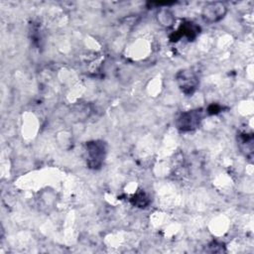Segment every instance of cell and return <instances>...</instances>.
I'll return each instance as SVG.
<instances>
[{
    "label": "cell",
    "mask_w": 254,
    "mask_h": 254,
    "mask_svg": "<svg viewBox=\"0 0 254 254\" xmlns=\"http://www.w3.org/2000/svg\"><path fill=\"white\" fill-rule=\"evenodd\" d=\"M86 163L91 169H99L105 159L106 144L100 140L89 141L85 144Z\"/></svg>",
    "instance_id": "cell-1"
},
{
    "label": "cell",
    "mask_w": 254,
    "mask_h": 254,
    "mask_svg": "<svg viewBox=\"0 0 254 254\" xmlns=\"http://www.w3.org/2000/svg\"><path fill=\"white\" fill-rule=\"evenodd\" d=\"M202 120L201 109L189 110L182 113L177 120V127L182 132H189L196 129Z\"/></svg>",
    "instance_id": "cell-2"
},
{
    "label": "cell",
    "mask_w": 254,
    "mask_h": 254,
    "mask_svg": "<svg viewBox=\"0 0 254 254\" xmlns=\"http://www.w3.org/2000/svg\"><path fill=\"white\" fill-rule=\"evenodd\" d=\"M227 7L222 2H209L203 8L201 17L204 22L212 24L220 21L226 14Z\"/></svg>",
    "instance_id": "cell-3"
},
{
    "label": "cell",
    "mask_w": 254,
    "mask_h": 254,
    "mask_svg": "<svg viewBox=\"0 0 254 254\" xmlns=\"http://www.w3.org/2000/svg\"><path fill=\"white\" fill-rule=\"evenodd\" d=\"M177 81L182 91L186 94H192L198 85V77L191 69L181 70L177 74Z\"/></svg>",
    "instance_id": "cell-4"
},
{
    "label": "cell",
    "mask_w": 254,
    "mask_h": 254,
    "mask_svg": "<svg viewBox=\"0 0 254 254\" xmlns=\"http://www.w3.org/2000/svg\"><path fill=\"white\" fill-rule=\"evenodd\" d=\"M198 31H199V28L197 26H195L194 24H192V23L183 24L180 27V29L175 33V37L172 40L173 41H178L183 36H186L188 39L191 40V39L195 38Z\"/></svg>",
    "instance_id": "cell-5"
},
{
    "label": "cell",
    "mask_w": 254,
    "mask_h": 254,
    "mask_svg": "<svg viewBox=\"0 0 254 254\" xmlns=\"http://www.w3.org/2000/svg\"><path fill=\"white\" fill-rule=\"evenodd\" d=\"M163 19H164V21L161 22V25H163V26L170 27L174 23V17L172 15V13L168 10H161L160 13L158 14V21H162Z\"/></svg>",
    "instance_id": "cell-6"
},
{
    "label": "cell",
    "mask_w": 254,
    "mask_h": 254,
    "mask_svg": "<svg viewBox=\"0 0 254 254\" xmlns=\"http://www.w3.org/2000/svg\"><path fill=\"white\" fill-rule=\"evenodd\" d=\"M149 197L144 192H139L132 198V203L139 207H145L146 205L149 204Z\"/></svg>",
    "instance_id": "cell-7"
}]
</instances>
